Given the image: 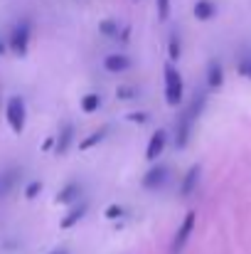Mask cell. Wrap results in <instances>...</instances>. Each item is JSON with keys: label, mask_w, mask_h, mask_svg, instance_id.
Returning <instances> with one entry per match:
<instances>
[{"label": "cell", "mask_w": 251, "mask_h": 254, "mask_svg": "<svg viewBox=\"0 0 251 254\" xmlns=\"http://www.w3.org/2000/svg\"><path fill=\"white\" fill-rule=\"evenodd\" d=\"M27 40H30V25H17L15 30H12V37H10V45H12V50L15 52H25V47H27Z\"/></svg>", "instance_id": "5"}, {"label": "cell", "mask_w": 251, "mask_h": 254, "mask_svg": "<svg viewBox=\"0 0 251 254\" xmlns=\"http://www.w3.org/2000/svg\"><path fill=\"white\" fill-rule=\"evenodd\" d=\"M99 104H101V99H99V94H89V96H84L82 101V109L86 114H94L96 109H99Z\"/></svg>", "instance_id": "11"}, {"label": "cell", "mask_w": 251, "mask_h": 254, "mask_svg": "<svg viewBox=\"0 0 251 254\" xmlns=\"http://www.w3.org/2000/svg\"><path fill=\"white\" fill-rule=\"evenodd\" d=\"M214 12H217V5H214L212 0H200V2L195 5V17H197V20H209Z\"/></svg>", "instance_id": "9"}, {"label": "cell", "mask_w": 251, "mask_h": 254, "mask_svg": "<svg viewBox=\"0 0 251 254\" xmlns=\"http://www.w3.org/2000/svg\"><path fill=\"white\" fill-rule=\"evenodd\" d=\"M79 190H82L79 185H69V188H67V190H64V192L59 195V202H64L67 197H74V192H79Z\"/></svg>", "instance_id": "15"}, {"label": "cell", "mask_w": 251, "mask_h": 254, "mask_svg": "<svg viewBox=\"0 0 251 254\" xmlns=\"http://www.w3.org/2000/svg\"><path fill=\"white\" fill-rule=\"evenodd\" d=\"M52 254H67V252H52Z\"/></svg>", "instance_id": "20"}, {"label": "cell", "mask_w": 251, "mask_h": 254, "mask_svg": "<svg viewBox=\"0 0 251 254\" xmlns=\"http://www.w3.org/2000/svg\"><path fill=\"white\" fill-rule=\"evenodd\" d=\"M170 55H172V57H177V55H180V45H177V40H172V47H170Z\"/></svg>", "instance_id": "17"}, {"label": "cell", "mask_w": 251, "mask_h": 254, "mask_svg": "<svg viewBox=\"0 0 251 254\" xmlns=\"http://www.w3.org/2000/svg\"><path fill=\"white\" fill-rule=\"evenodd\" d=\"M224 82V69H222V64L219 62H209V67H207V84L212 86V89H219Z\"/></svg>", "instance_id": "7"}, {"label": "cell", "mask_w": 251, "mask_h": 254, "mask_svg": "<svg viewBox=\"0 0 251 254\" xmlns=\"http://www.w3.org/2000/svg\"><path fill=\"white\" fill-rule=\"evenodd\" d=\"M103 64H106V69H108V72H123V69H128L131 60H128V57H123V55H111V57H106V60H103Z\"/></svg>", "instance_id": "8"}, {"label": "cell", "mask_w": 251, "mask_h": 254, "mask_svg": "<svg viewBox=\"0 0 251 254\" xmlns=\"http://www.w3.org/2000/svg\"><path fill=\"white\" fill-rule=\"evenodd\" d=\"M84 210H86V205H82V207H77V210H74V212H72V215H69V217L64 220V227H72V225H74V220H79V217L84 215Z\"/></svg>", "instance_id": "14"}, {"label": "cell", "mask_w": 251, "mask_h": 254, "mask_svg": "<svg viewBox=\"0 0 251 254\" xmlns=\"http://www.w3.org/2000/svg\"><path fill=\"white\" fill-rule=\"evenodd\" d=\"M40 190V183H35V185H30V190H27V197H32L35 192Z\"/></svg>", "instance_id": "18"}, {"label": "cell", "mask_w": 251, "mask_h": 254, "mask_svg": "<svg viewBox=\"0 0 251 254\" xmlns=\"http://www.w3.org/2000/svg\"><path fill=\"white\" fill-rule=\"evenodd\" d=\"M197 178H200V168H192L187 173V178H185V185H182V192L187 195V192H192V188L197 185Z\"/></svg>", "instance_id": "12"}, {"label": "cell", "mask_w": 251, "mask_h": 254, "mask_svg": "<svg viewBox=\"0 0 251 254\" xmlns=\"http://www.w3.org/2000/svg\"><path fill=\"white\" fill-rule=\"evenodd\" d=\"M165 99L170 106H177L182 101V77L172 64H165Z\"/></svg>", "instance_id": "2"}, {"label": "cell", "mask_w": 251, "mask_h": 254, "mask_svg": "<svg viewBox=\"0 0 251 254\" xmlns=\"http://www.w3.org/2000/svg\"><path fill=\"white\" fill-rule=\"evenodd\" d=\"M113 215H121V207H111L108 210V217H113Z\"/></svg>", "instance_id": "19"}, {"label": "cell", "mask_w": 251, "mask_h": 254, "mask_svg": "<svg viewBox=\"0 0 251 254\" xmlns=\"http://www.w3.org/2000/svg\"><path fill=\"white\" fill-rule=\"evenodd\" d=\"M5 116H7V124L12 126V131H20L25 126V104H22V99H17V96L10 99Z\"/></svg>", "instance_id": "3"}, {"label": "cell", "mask_w": 251, "mask_h": 254, "mask_svg": "<svg viewBox=\"0 0 251 254\" xmlns=\"http://www.w3.org/2000/svg\"><path fill=\"white\" fill-rule=\"evenodd\" d=\"M158 10H160V17L167 20V15H170V0H158Z\"/></svg>", "instance_id": "16"}, {"label": "cell", "mask_w": 251, "mask_h": 254, "mask_svg": "<svg viewBox=\"0 0 251 254\" xmlns=\"http://www.w3.org/2000/svg\"><path fill=\"white\" fill-rule=\"evenodd\" d=\"M163 148H165V131L160 128V131L153 133V138H151V143H148V151H146V158H148V161H155V158L163 153Z\"/></svg>", "instance_id": "6"}, {"label": "cell", "mask_w": 251, "mask_h": 254, "mask_svg": "<svg viewBox=\"0 0 251 254\" xmlns=\"http://www.w3.org/2000/svg\"><path fill=\"white\" fill-rule=\"evenodd\" d=\"M239 72H242V77L251 79V55H247V57L239 62Z\"/></svg>", "instance_id": "13"}, {"label": "cell", "mask_w": 251, "mask_h": 254, "mask_svg": "<svg viewBox=\"0 0 251 254\" xmlns=\"http://www.w3.org/2000/svg\"><path fill=\"white\" fill-rule=\"evenodd\" d=\"M195 220H197V215H195V212H187V217L182 220V225H180V230H177V235H175L172 252H180V250L187 245V240H190V235H192V230H195Z\"/></svg>", "instance_id": "4"}, {"label": "cell", "mask_w": 251, "mask_h": 254, "mask_svg": "<svg viewBox=\"0 0 251 254\" xmlns=\"http://www.w3.org/2000/svg\"><path fill=\"white\" fill-rule=\"evenodd\" d=\"M167 178V166H158L146 175V188H155V185H163Z\"/></svg>", "instance_id": "10"}, {"label": "cell", "mask_w": 251, "mask_h": 254, "mask_svg": "<svg viewBox=\"0 0 251 254\" xmlns=\"http://www.w3.org/2000/svg\"><path fill=\"white\" fill-rule=\"evenodd\" d=\"M202 106H204V99H202V96H195V99L190 101V106L182 111V116H180V121H177V133H175V141H177L180 148L187 143V138H190V133H192V126H195V121H197Z\"/></svg>", "instance_id": "1"}]
</instances>
